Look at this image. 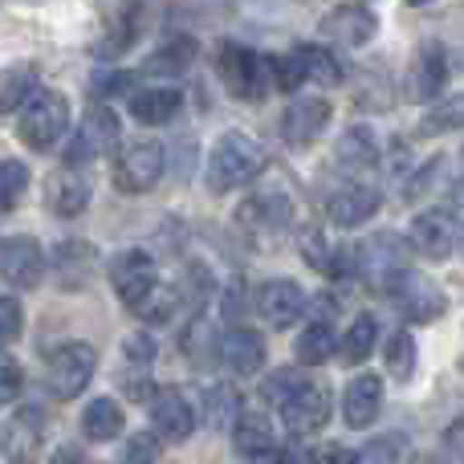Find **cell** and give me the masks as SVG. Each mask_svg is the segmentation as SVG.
Listing matches in <instances>:
<instances>
[{"instance_id":"1","label":"cell","mask_w":464,"mask_h":464,"mask_svg":"<svg viewBox=\"0 0 464 464\" xmlns=\"http://www.w3.org/2000/svg\"><path fill=\"white\" fill-rule=\"evenodd\" d=\"M261 171H265L261 143H253V139L240 135V130H228V135H220L217 143H212L208 163H204V184H208V192L225 196L232 188L256 179Z\"/></svg>"},{"instance_id":"2","label":"cell","mask_w":464,"mask_h":464,"mask_svg":"<svg viewBox=\"0 0 464 464\" xmlns=\"http://www.w3.org/2000/svg\"><path fill=\"white\" fill-rule=\"evenodd\" d=\"M217 73L228 94L240 98V102H256L269 90H277L273 86V57L253 53V49L237 45V41H225L217 49Z\"/></svg>"},{"instance_id":"3","label":"cell","mask_w":464,"mask_h":464,"mask_svg":"<svg viewBox=\"0 0 464 464\" xmlns=\"http://www.w3.org/2000/svg\"><path fill=\"white\" fill-rule=\"evenodd\" d=\"M16 135L29 143L33 151H49L70 135V102L53 90H41L21 114H16Z\"/></svg>"},{"instance_id":"4","label":"cell","mask_w":464,"mask_h":464,"mask_svg":"<svg viewBox=\"0 0 464 464\" xmlns=\"http://www.w3.org/2000/svg\"><path fill=\"white\" fill-rule=\"evenodd\" d=\"M98 367V351L90 343H62L53 354L45 359V387L53 400H78L90 387Z\"/></svg>"},{"instance_id":"5","label":"cell","mask_w":464,"mask_h":464,"mask_svg":"<svg viewBox=\"0 0 464 464\" xmlns=\"http://www.w3.org/2000/svg\"><path fill=\"white\" fill-rule=\"evenodd\" d=\"M163 171H168V151L160 143H130L114 160V188L127 196H143L160 184Z\"/></svg>"},{"instance_id":"6","label":"cell","mask_w":464,"mask_h":464,"mask_svg":"<svg viewBox=\"0 0 464 464\" xmlns=\"http://www.w3.org/2000/svg\"><path fill=\"white\" fill-rule=\"evenodd\" d=\"M387 297H392V305L408 322H436L444 314V305H449L444 294H440V285H436L432 277H424V273H416V269L403 273Z\"/></svg>"},{"instance_id":"7","label":"cell","mask_w":464,"mask_h":464,"mask_svg":"<svg viewBox=\"0 0 464 464\" xmlns=\"http://www.w3.org/2000/svg\"><path fill=\"white\" fill-rule=\"evenodd\" d=\"M330 114H334L330 98H322V94H302V98H294V102L285 106V114H281V139H285L289 147H310V143H318L322 130L330 127Z\"/></svg>"},{"instance_id":"8","label":"cell","mask_w":464,"mask_h":464,"mask_svg":"<svg viewBox=\"0 0 464 464\" xmlns=\"http://www.w3.org/2000/svg\"><path fill=\"white\" fill-rule=\"evenodd\" d=\"M111 285L119 289V297L135 310L155 285H160V269H155V256L143 248H122L111 261Z\"/></svg>"},{"instance_id":"9","label":"cell","mask_w":464,"mask_h":464,"mask_svg":"<svg viewBox=\"0 0 464 464\" xmlns=\"http://www.w3.org/2000/svg\"><path fill=\"white\" fill-rule=\"evenodd\" d=\"M0 277L5 289H37L45 277V253L33 237H5L0 245Z\"/></svg>"},{"instance_id":"10","label":"cell","mask_w":464,"mask_h":464,"mask_svg":"<svg viewBox=\"0 0 464 464\" xmlns=\"http://www.w3.org/2000/svg\"><path fill=\"white\" fill-rule=\"evenodd\" d=\"M294 220V200L285 192H256L253 200L240 204L237 212V225L245 232H253L256 240H269V237H281Z\"/></svg>"},{"instance_id":"11","label":"cell","mask_w":464,"mask_h":464,"mask_svg":"<svg viewBox=\"0 0 464 464\" xmlns=\"http://www.w3.org/2000/svg\"><path fill=\"white\" fill-rule=\"evenodd\" d=\"M408 240H411V248H416L420 256H428V261H444V256L457 248V240H464V237H460V225H457L452 212L428 208V212H420V217L411 220Z\"/></svg>"},{"instance_id":"12","label":"cell","mask_w":464,"mask_h":464,"mask_svg":"<svg viewBox=\"0 0 464 464\" xmlns=\"http://www.w3.org/2000/svg\"><path fill=\"white\" fill-rule=\"evenodd\" d=\"M253 305L273 330H285L305 314V289L289 277H273V281H265V285H256Z\"/></svg>"},{"instance_id":"13","label":"cell","mask_w":464,"mask_h":464,"mask_svg":"<svg viewBox=\"0 0 464 464\" xmlns=\"http://www.w3.org/2000/svg\"><path fill=\"white\" fill-rule=\"evenodd\" d=\"M114 143H119V119H114V111H106L102 102L90 106L82 127L73 130L70 163H65V168H82V163L94 160V155H106Z\"/></svg>"},{"instance_id":"14","label":"cell","mask_w":464,"mask_h":464,"mask_svg":"<svg viewBox=\"0 0 464 464\" xmlns=\"http://www.w3.org/2000/svg\"><path fill=\"white\" fill-rule=\"evenodd\" d=\"M330 387L326 383H305L294 400L281 408V424H285L289 436H314L326 428L330 420Z\"/></svg>"},{"instance_id":"15","label":"cell","mask_w":464,"mask_h":464,"mask_svg":"<svg viewBox=\"0 0 464 464\" xmlns=\"http://www.w3.org/2000/svg\"><path fill=\"white\" fill-rule=\"evenodd\" d=\"M151 424L160 440L179 444L196 432V408L188 403V395L179 387H160L151 400Z\"/></svg>"},{"instance_id":"16","label":"cell","mask_w":464,"mask_h":464,"mask_svg":"<svg viewBox=\"0 0 464 464\" xmlns=\"http://www.w3.org/2000/svg\"><path fill=\"white\" fill-rule=\"evenodd\" d=\"M444 82H449V53L444 45H420L411 57L408 70V98L411 102H436L444 94Z\"/></svg>"},{"instance_id":"17","label":"cell","mask_w":464,"mask_h":464,"mask_svg":"<svg viewBox=\"0 0 464 464\" xmlns=\"http://www.w3.org/2000/svg\"><path fill=\"white\" fill-rule=\"evenodd\" d=\"M322 29H326L338 45L359 49V45H367V41L375 37L379 16H375V8H371V5H338V8H330V13H326Z\"/></svg>"},{"instance_id":"18","label":"cell","mask_w":464,"mask_h":464,"mask_svg":"<svg viewBox=\"0 0 464 464\" xmlns=\"http://www.w3.org/2000/svg\"><path fill=\"white\" fill-rule=\"evenodd\" d=\"M41 440H45V416H41V408H21L5 424V457L13 464H24L37 457Z\"/></svg>"},{"instance_id":"19","label":"cell","mask_w":464,"mask_h":464,"mask_svg":"<svg viewBox=\"0 0 464 464\" xmlns=\"http://www.w3.org/2000/svg\"><path fill=\"white\" fill-rule=\"evenodd\" d=\"M379 192L367 184H351V188H338L334 196L326 200V217L343 228H354V225H367L371 217L379 212Z\"/></svg>"},{"instance_id":"20","label":"cell","mask_w":464,"mask_h":464,"mask_svg":"<svg viewBox=\"0 0 464 464\" xmlns=\"http://www.w3.org/2000/svg\"><path fill=\"white\" fill-rule=\"evenodd\" d=\"M379 403H383V383L379 375H359L346 383L343 392V420L346 428H371L379 420Z\"/></svg>"},{"instance_id":"21","label":"cell","mask_w":464,"mask_h":464,"mask_svg":"<svg viewBox=\"0 0 464 464\" xmlns=\"http://www.w3.org/2000/svg\"><path fill=\"white\" fill-rule=\"evenodd\" d=\"M217 354L228 371L237 375H253V371L265 367V338L256 330H228L217 343Z\"/></svg>"},{"instance_id":"22","label":"cell","mask_w":464,"mask_h":464,"mask_svg":"<svg viewBox=\"0 0 464 464\" xmlns=\"http://www.w3.org/2000/svg\"><path fill=\"white\" fill-rule=\"evenodd\" d=\"M45 200H49V212H53V217H78V212L90 204V184H86V176H82L78 168L53 171V176H49Z\"/></svg>"},{"instance_id":"23","label":"cell","mask_w":464,"mask_h":464,"mask_svg":"<svg viewBox=\"0 0 464 464\" xmlns=\"http://www.w3.org/2000/svg\"><path fill=\"white\" fill-rule=\"evenodd\" d=\"M179 106H184V94L171 86L139 90V94L130 98V114H135L143 127H168V122L179 114Z\"/></svg>"},{"instance_id":"24","label":"cell","mask_w":464,"mask_h":464,"mask_svg":"<svg viewBox=\"0 0 464 464\" xmlns=\"http://www.w3.org/2000/svg\"><path fill=\"white\" fill-rule=\"evenodd\" d=\"M232 444L245 460H269L273 452V424L261 416V411H240L237 428H232Z\"/></svg>"},{"instance_id":"25","label":"cell","mask_w":464,"mask_h":464,"mask_svg":"<svg viewBox=\"0 0 464 464\" xmlns=\"http://www.w3.org/2000/svg\"><path fill=\"white\" fill-rule=\"evenodd\" d=\"M334 160L343 171H362L379 163V139L367 127H351L334 147Z\"/></svg>"},{"instance_id":"26","label":"cell","mask_w":464,"mask_h":464,"mask_svg":"<svg viewBox=\"0 0 464 464\" xmlns=\"http://www.w3.org/2000/svg\"><path fill=\"white\" fill-rule=\"evenodd\" d=\"M192 57H196V41L176 37V41H168L163 49H155V53L147 57L143 73H151V78H179V73H188Z\"/></svg>"},{"instance_id":"27","label":"cell","mask_w":464,"mask_h":464,"mask_svg":"<svg viewBox=\"0 0 464 464\" xmlns=\"http://www.w3.org/2000/svg\"><path fill=\"white\" fill-rule=\"evenodd\" d=\"M82 432H86V440H94V444L114 440V436L122 432V408L114 400L86 403V411H82Z\"/></svg>"},{"instance_id":"28","label":"cell","mask_w":464,"mask_h":464,"mask_svg":"<svg viewBox=\"0 0 464 464\" xmlns=\"http://www.w3.org/2000/svg\"><path fill=\"white\" fill-rule=\"evenodd\" d=\"M0 106H5L8 114H21L24 106L33 102V98L41 94L37 90V70H29V65H13V70H5V86H0Z\"/></svg>"},{"instance_id":"29","label":"cell","mask_w":464,"mask_h":464,"mask_svg":"<svg viewBox=\"0 0 464 464\" xmlns=\"http://www.w3.org/2000/svg\"><path fill=\"white\" fill-rule=\"evenodd\" d=\"M297 362L302 367H322V362L334 354V330H330V322H314V326L302 330V338H297L294 346Z\"/></svg>"},{"instance_id":"30","label":"cell","mask_w":464,"mask_h":464,"mask_svg":"<svg viewBox=\"0 0 464 464\" xmlns=\"http://www.w3.org/2000/svg\"><path fill=\"white\" fill-rule=\"evenodd\" d=\"M294 53L302 57V65H305V78H310L314 86H326V90H334L338 82H343V65L334 62V53H330V49H322V45H297Z\"/></svg>"},{"instance_id":"31","label":"cell","mask_w":464,"mask_h":464,"mask_svg":"<svg viewBox=\"0 0 464 464\" xmlns=\"http://www.w3.org/2000/svg\"><path fill=\"white\" fill-rule=\"evenodd\" d=\"M375 338H379L375 318H371V314H359V318L351 322V330H346V338H343V362H351V367L367 362L371 351H375Z\"/></svg>"},{"instance_id":"32","label":"cell","mask_w":464,"mask_h":464,"mask_svg":"<svg viewBox=\"0 0 464 464\" xmlns=\"http://www.w3.org/2000/svg\"><path fill=\"white\" fill-rule=\"evenodd\" d=\"M383 362H387V375L408 383V379L416 375V338H411L408 330H395L383 346Z\"/></svg>"},{"instance_id":"33","label":"cell","mask_w":464,"mask_h":464,"mask_svg":"<svg viewBox=\"0 0 464 464\" xmlns=\"http://www.w3.org/2000/svg\"><path fill=\"white\" fill-rule=\"evenodd\" d=\"M179 305H184V294H179L176 285H168V281H160V285H155L151 294L135 305V318H143V322H171Z\"/></svg>"},{"instance_id":"34","label":"cell","mask_w":464,"mask_h":464,"mask_svg":"<svg viewBox=\"0 0 464 464\" xmlns=\"http://www.w3.org/2000/svg\"><path fill=\"white\" fill-rule=\"evenodd\" d=\"M424 135H444V130H464V94H449L424 114L420 122Z\"/></svg>"},{"instance_id":"35","label":"cell","mask_w":464,"mask_h":464,"mask_svg":"<svg viewBox=\"0 0 464 464\" xmlns=\"http://www.w3.org/2000/svg\"><path fill=\"white\" fill-rule=\"evenodd\" d=\"M204 403H208V424L212 428H237V420H240V400H237V392L232 387H208L204 392Z\"/></svg>"},{"instance_id":"36","label":"cell","mask_w":464,"mask_h":464,"mask_svg":"<svg viewBox=\"0 0 464 464\" xmlns=\"http://www.w3.org/2000/svg\"><path fill=\"white\" fill-rule=\"evenodd\" d=\"M297 245H302V256H305V265H310V269H318V273L334 269V256H330V245H326V237H322L318 225H302V228H297Z\"/></svg>"},{"instance_id":"37","label":"cell","mask_w":464,"mask_h":464,"mask_svg":"<svg viewBox=\"0 0 464 464\" xmlns=\"http://www.w3.org/2000/svg\"><path fill=\"white\" fill-rule=\"evenodd\" d=\"M90 256H94V248L90 245H82V240H65L62 248H57V273H62L65 277V269H73V277H70V289H78L82 281H86V269L94 261H90Z\"/></svg>"},{"instance_id":"38","label":"cell","mask_w":464,"mask_h":464,"mask_svg":"<svg viewBox=\"0 0 464 464\" xmlns=\"http://www.w3.org/2000/svg\"><path fill=\"white\" fill-rule=\"evenodd\" d=\"M24 188H29V168H24L21 160L0 163V204H5V212L16 208V200H21Z\"/></svg>"},{"instance_id":"39","label":"cell","mask_w":464,"mask_h":464,"mask_svg":"<svg viewBox=\"0 0 464 464\" xmlns=\"http://www.w3.org/2000/svg\"><path fill=\"white\" fill-rule=\"evenodd\" d=\"M305 65L297 53H285V57H273V86L281 90V94H297V90L305 86Z\"/></svg>"},{"instance_id":"40","label":"cell","mask_w":464,"mask_h":464,"mask_svg":"<svg viewBox=\"0 0 464 464\" xmlns=\"http://www.w3.org/2000/svg\"><path fill=\"white\" fill-rule=\"evenodd\" d=\"M305 383H310V379H302L297 371H277V375H269V383H265V395H269L277 408H285Z\"/></svg>"},{"instance_id":"41","label":"cell","mask_w":464,"mask_h":464,"mask_svg":"<svg viewBox=\"0 0 464 464\" xmlns=\"http://www.w3.org/2000/svg\"><path fill=\"white\" fill-rule=\"evenodd\" d=\"M160 460V436L155 432H139L122 444V464H155Z\"/></svg>"},{"instance_id":"42","label":"cell","mask_w":464,"mask_h":464,"mask_svg":"<svg viewBox=\"0 0 464 464\" xmlns=\"http://www.w3.org/2000/svg\"><path fill=\"white\" fill-rule=\"evenodd\" d=\"M151 338L147 334H130L127 343H122V367L127 371H143L147 375V367H151Z\"/></svg>"},{"instance_id":"43","label":"cell","mask_w":464,"mask_h":464,"mask_svg":"<svg viewBox=\"0 0 464 464\" xmlns=\"http://www.w3.org/2000/svg\"><path fill=\"white\" fill-rule=\"evenodd\" d=\"M395 460H400V440H395V436L392 440H387V436L383 440H371L367 449H359L351 457V464H395Z\"/></svg>"},{"instance_id":"44","label":"cell","mask_w":464,"mask_h":464,"mask_svg":"<svg viewBox=\"0 0 464 464\" xmlns=\"http://www.w3.org/2000/svg\"><path fill=\"white\" fill-rule=\"evenodd\" d=\"M16 334H21V302L13 294H5V302H0V338L8 346Z\"/></svg>"},{"instance_id":"45","label":"cell","mask_w":464,"mask_h":464,"mask_svg":"<svg viewBox=\"0 0 464 464\" xmlns=\"http://www.w3.org/2000/svg\"><path fill=\"white\" fill-rule=\"evenodd\" d=\"M0 367H5V383H0V403H16V395H21V387H24L21 367H16L13 354H5V359H0Z\"/></svg>"},{"instance_id":"46","label":"cell","mask_w":464,"mask_h":464,"mask_svg":"<svg viewBox=\"0 0 464 464\" xmlns=\"http://www.w3.org/2000/svg\"><path fill=\"white\" fill-rule=\"evenodd\" d=\"M440 460L449 464H464V424H452L440 440Z\"/></svg>"},{"instance_id":"47","label":"cell","mask_w":464,"mask_h":464,"mask_svg":"<svg viewBox=\"0 0 464 464\" xmlns=\"http://www.w3.org/2000/svg\"><path fill=\"white\" fill-rule=\"evenodd\" d=\"M49 464H90V460L82 457L78 444H62V449H57L53 457H49Z\"/></svg>"},{"instance_id":"48","label":"cell","mask_w":464,"mask_h":464,"mask_svg":"<svg viewBox=\"0 0 464 464\" xmlns=\"http://www.w3.org/2000/svg\"><path fill=\"white\" fill-rule=\"evenodd\" d=\"M460 245H464V240H460Z\"/></svg>"}]
</instances>
